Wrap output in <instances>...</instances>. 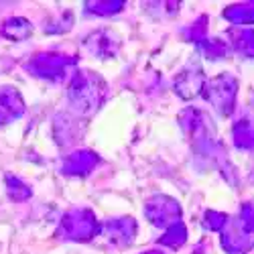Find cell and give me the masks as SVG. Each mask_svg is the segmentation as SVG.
Returning <instances> with one entry per match:
<instances>
[{
	"mask_svg": "<svg viewBox=\"0 0 254 254\" xmlns=\"http://www.w3.org/2000/svg\"><path fill=\"white\" fill-rule=\"evenodd\" d=\"M226 16L232 18L234 23H252L254 20V2L252 4H240L234 8H228Z\"/></svg>",
	"mask_w": 254,
	"mask_h": 254,
	"instance_id": "obj_1",
	"label": "cell"
},
{
	"mask_svg": "<svg viewBox=\"0 0 254 254\" xmlns=\"http://www.w3.org/2000/svg\"><path fill=\"white\" fill-rule=\"evenodd\" d=\"M149 254H159V252H149Z\"/></svg>",
	"mask_w": 254,
	"mask_h": 254,
	"instance_id": "obj_2",
	"label": "cell"
}]
</instances>
